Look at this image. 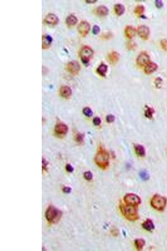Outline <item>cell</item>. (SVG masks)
Masks as SVG:
<instances>
[{"label": "cell", "mask_w": 167, "mask_h": 251, "mask_svg": "<svg viewBox=\"0 0 167 251\" xmlns=\"http://www.w3.org/2000/svg\"><path fill=\"white\" fill-rule=\"evenodd\" d=\"M158 66L155 63L153 62H149L145 65L144 71L146 74L150 75L152 74L157 69Z\"/></svg>", "instance_id": "cell-14"}, {"label": "cell", "mask_w": 167, "mask_h": 251, "mask_svg": "<svg viewBox=\"0 0 167 251\" xmlns=\"http://www.w3.org/2000/svg\"><path fill=\"white\" fill-rule=\"evenodd\" d=\"M96 14L99 16H105L108 14V8L104 6H100L96 8Z\"/></svg>", "instance_id": "cell-19"}, {"label": "cell", "mask_w": 167, "mask_h": 251, "mask_svg": "<svg viewBox=\"0 0 167 251\" xmlns=\"http://www.w3.org/2000/svg\"><path fill=\"white\" fill-rule=\"evenodd\" d=\"M48 165V163L45 159L42 160V168L44 170H47V166Z\"/></svg>", "instance_id": "cell-38"}, {"label": "cell", "mask_w": 167, "mask_h": 251, "mask_svg": "<svg viewBox=\"0 0 167 251\" xmlns=\"http://www.w3.org/2000/svg\"><path fill=\"white\" fill-rule=\"evenodd\" d=\"M60 93L61 96L64 98H68L71 96L72 91L69 87L63 86L60 88Z\"/></svg>", "instance_id": "cell-15"}, {"label": "cell", "mask_w": 167, "mask_h": 251, "mask_svg": "<svg viewBox=\"0 0 167 251\" xmlns=\"http://www.w3.org/2000/svg\"><path fill=\"white\" fill-rule=\"evenodd\" d=\"M100 32V28L97 25H94L92 29V32L94 35H96Z\"/></svg>", "instance_id": "cell-35"}, {"label": "cell", "mask_w": 167, "mask_h": 251, "mask_svg": "<svg viewBox=\"0 0 167 251\" xmlns=\"http://www.w3.org/2000/svg\"><path fill=\"white\" fill-rule=\"evenodd\" d=\"M161 44L162 48L165 51H167V40L163 39L162 40L161 42Z\"/></svg>", "instance_id": "cell-32"}, {"label": "cell", "mask_w": 167, "mask_h": 251, "mask_svg": "<svg viewBox=\"0 0 167 251\" xmlns=\"http://www.w3.org/2000/svg\"><path fill=\"white\" fill-rule=\"evenodd\" d=\"M149 56L146 52H142L138 55L137 59L136 62L137 65L143 67L146 65L149 62Z\"/></svg>", "instance_id": "cell-10"}, {"label": "cell", "mask_w": 167, "mask_h": 251, "mask_svg": "<svg viewBox=\"0 0 167 251\" xmlns=\"http://www.w3.org/2000/svg\"><path fill=\"white\" fill-rule=\"evenodd\" d=\"M93 124H94V125L96 126H99V125L101 124V120L99 117H96L94 118L93 120Z\"/></svg>", "instance_id": "cell-34"}, {"label": "cell", "mask_w": 167, "mask_h": 251, "mask_svg": "<svg viewBox=\"0 0 167 251\" xmlns=\"http://www.w3.org/2000/svg\"><path fill=\"white\" fill-rule=\"evenodd\" d=\"M145 242L142 239H136L135 241V244L137 250L141 251L145 245Z\"/></svg>", "instance_id": "cell-24"}, {"label": "cell", "mask_w": 167, "mask_h": 251, "mask_svg": "<svg viewBox=\"0 0 167 251\" xmlns=\"http://www.w3.org/2000/svg\"><path fill=\"white\" fill-rule=\"evenodd\" d=\"M140 176L141 178L144 180H147L149 179V175L145 170H143L140 173Z\"/></svg>", "instance_id": "cell-27"}, {"label": "cell", "mask_w": 167, "mask_h": 251, "mask_svg": "<svg viewBox=\"0 0 167 251\" xmlns=\"http://www.w3.org/2000/svg\"><path fill=\"white\" fill-rule=\"evenodd\" d=\"M83 112V114L86 116L91 117L93 115V111L89 108L86 107L84 109Z\"/></svg>", "instance_id": "cell-28"}, {"label": "cell", "mask_w": 167, "mask_h": 251, "mask_svg": "<svg viewBox=\"0 0 167 251\" xmlns=\"http://www.w3.org/2000/svg\"><path fill=\"white\" fill-rule=\"evenodd\" d=\"M52 42V37L49 35H44L42 36V49H48L51 46Z\"/></svg>", "instance_id": "cell-13"}, {"label": "cell", "mask_w": 167, "mask_h": 251, "mask_svg": "<svg viewBox=\"0 0 167 251\" xmlns=\"http://www.w3.org/2000/svg\"><path fill=\"white\" fill-rule=\"evenodd\" d=\"M86 2L88 4H93L96 2V1H86Z\"/></svg>", "instance_id": "cell-41"}, {"label": "cell", "mask_w": 167, "mask_h": 251, "mask_svg": "<svg viewBox=\"0 0 167 251\" xmlns=\"http://www.w3.org/2000/svg\"><path fill=\"white\" fill-rule=\"evenodd\" d=\"M144 11V7L142 6V5H139L135 8L134 10V12L136 15H137V16H141V15H142Z\"/></svg>", "instance_id": "cell-26"}, {"label": "cell", "mask_w": 167, "mask_h": 251, "mask_svg": "<svg viewBox=\"0 0 167 251\" xmlns=\"http://www.w3.org/2000/svg\"><path fill=\"white\" fill-rule=\"evenodd\" d=\"M62 216V210L54 205H49L45 212L46 219L49 222L52 224L59 222Z\"/></svg>", "instance_id": "cell-2"}, {"label": "cell", "mask_w": 167, "mask_h": 251, "mask_svg": "<svg viewBox=\"0 0 167 251\" xmlns=\"http://www.w3.org/2000/svg\"><path fill=\"white\" fill-rule=\"evenodd\" d=\"M145 116L147 118L151 119L152 118L153 114H154L155 111L150 107L148 106H145Z\"/></svg>", "instance_id": "cell-25"}, {"label": "cell", "mask_w": 167, "mask_h": 251, "mask_svg": "<svg viewBox=\"0 0 167 251\" xmlns=\"http://www.w3.org/2000/svg\"><path fill=\"white\" fill-rule=\"evenodd\" d=\"M162 82V79L161 78H160V77H158V78H156V79L155 80V84L156 86L158 88H160L161 86Z\"/></svg>", "instance_id": "cell-31"}, {"label": "cell", "mask_w": 167, "mask_h": 251, "mask_svg": "<svg viewBox=\"0 0 167 251\" xmlns=\"http://www.w3.org/2000/svg\"><path fill=\"white\" fill-rule=\"evenodd\" d=\"M78 32L79 34L85 37L88 35L89 32L90 30V26L89 23L86 21H82L80 22L77 27Z\"/></svg>", "instance_id": "cell-8"}, {"label": "cell", "mask_w": 167, "mask_h": 251, "mask_svg": "<svg viewBox=\"0 0 167 251\" xmlns=\"http://www.w3.org/2000/svg\"><path fill=\"white\" fill-rule=\"evenodd\" d=\"M84 178L87 180H91L93 178V175L90 171H87L84 172Z\"/></svg>", "instance_id": "cell-29"}, {"label": "cell", "mask_w": 167, "mask_h": 251, "mask_svg": "<svg viewBox=\"0 0 167 251\" xmlns=\"http://www.w3.org/2000/svg\"><path fill=\"white\" fill-rule=\"evenodd\" d=\"M68 127L66 124L62 122L58 123L54 127V132L59 136H64L67 134Z\"/></svg>", "instance_id": "cell-9"}, {"label": "cell", "mask_w": 167, "mask_h": 251, "mask_svg": "<svg viewBox=\"0 0 167 251\" xmlns=\"http://www.w3.org/2000/svg\"><path fill=\"white\" fill-rule=\"evenodd\" d=\"M71 189L69 187H65L63 189V190L65 192H69L71 191Z\"/></svg>", "instance_id": "cell-40"}, {"label": "cell", "mask_w": 167, "mask_h": 251, "mask_svg": "<svg viewBox=\"0 0 167 251\" xmlns=\"http://www.w3.org/2000/svg\"><path fill=\"white\" fill-rule=\"evenodd\" d=\"M120 209L124 216L128 220L135 221L139 219V216L136 207L122 204L120 205Z\"/></svg>", "instance_id": "cell-3"}, {"label": "cell", "mask_w": 167, "mask_h": 251, "mask_svg": "<svg viewBox=\"0 0 167 251\" xmlns=\"http://www.w3.org/2000/svg\"><path fill=\"white\" fill-rule=\"evenodd\" d=\"M125 32L126 36L129 39H132L135 37V35L136 31L135 29L132 27L128 26L126 27Z\"/></svg>", "instance_id": "cell-18"}, {"label": "cell", "mask_w": 167, "mask_h": 251, "mask_svg": "<svg viewBox=\"0 0 167 251\" xmlns=\"http://www.w3.org/2000/svg\"><path fill=\"white\" fill-rule=\"evenodd\" d=\"M124 201L126 205L137 207L140 204L141 199L137 195L129 193L124 197Z\"/></svg>", "instance_id": "cell-5"}, {"label": "cell", "mask_w": 167, "mask_h": 251, "mask_svg": "<svg viewBox=\"0 0 167 251\" xmlns=\"http://www.w3.org/2000/svg\"><path fill=\"white\" fill-rule=\"evenodd\" d=\"M114 12L117 15L121 16L123 14L125 11L124 6L121 4H117L114 7Z\"/></svg>", "instance_id": "cell-23"}, {"label": "cell", "mask_w": 167, "mask_h": 251, "mask_svg": "<svg viewBox=\"0 0 167 251\" xmlns=\"http://www.w3.org/2000/svg\"><path fill=\"white\" fill-rule=\"evenodd\" d=\"M66 69L72 75H76L80 71L81 66L77 61H72L68 62L66 65Z\"/></svg>", "instance_id": "cell-7"}, {"label": "cell", "mask_w": 167, "mask_h": 251, "mask_svg": "<svg viewBox=\"0 0 167 251\" xmlns=\"http://www.w3.org/2000/svg\"><path fill=\"white\" fill-rule=\"evenodd\" d=\"M75 140L77 142L81 143L83 142L84 136L81 133H78L75 137Z\"/></svg>", "instance_id": "cell-30"}, {"label": "cell", "mask_w": 167, "mask_h": 251, "mask_svg": "<svg viewBox=\"0 0 167 251\" xmlns=\"http://www.w3.org/2000/svg\"><path fill=\"white\" fill-rule=\"evenodd\" d=\"M109 159L108 152L103 147L100 146L94 158L96 165L102 170H106L109 165Z\"/></svg>", "instance_id": "cell-1"}, {"label": "cell", "mask_w": 167, "mask_h": 251, "mask_svg": "<svg viewBox=\"0 0 167 251\" xmlns=\"http://www.w3.org/2000/svg\"><path fill=\"white\" fill-rule=\"evenodd\" d=\"M119 59V54L117 52L114 51L108 55V60L111 64H115L118 62Z\"/></svg>", "instance_id": "cell-17"}, {"label": "cell", "mask_w": 167, "mask_h": 251, "mask_svg": "<svg viewBox=\"0 0 167 251\" xmlns=\"http://www.w3.org/2000/svg\"><path fill=\"white\" fill-rule=\"evenodd\" d=\"M78 22V20L74 15H70L66 18V23L69 26H73L76 25Z\"/></svg>", "instance_id": "cell-22"}, {"label": "cell", "mask_w": 167, "mask_h": 251, "mask_svg": "<svg viewBox=\"0 0 167 251\" xmlns=\"http://www.w3.org/2000/svg\"><path fill=\"white\" fill-rule=\"evenodd\" d=\"M134 149L136 154L139 157H144L145 155V148L141 145H135Z\"/></svg>", "instance_id": "cell-20"}, {"label": "cell", "mask_w": 167, "mask_h": 251, "mask_svg": "<svg viewBox=\"0 0 167 251\" xmlns=\"http://www.w3.org/2000/svg\"><path fill=\"white\" fill-rule=\"evenodd\" d=\"M44 22L48 25L54 26L58 24L59 20L56 15L51 13L46 16L44 19Z\"/></svg>", "instance_id": "cell-12"}, {"label": "cell", "mask_w": 167, "mask_h": 251, "mask_svg": "<svg viewBox=\"0 0 167 251\" xmlns=\"http://www.w3.org/2000/svg\"><path fill=\"white\" fill-rule=\"evenodd\" d=\"M128 47L129 48V49H132L133 48L135 47V45L134 43H130L128 44Z\"/></svg>", "instance_id": "cell-39"}, {"label": "cell", "mask_w": 167, "mask_h": 251, "mask_svg": "<svg viewBox=\"0 0 167 251\" xmlns=\"http://www.w3.org/2000/svg\"><path fill=\"white\" fill-rule=\"evenodd\" d=\"M142 226L144 229L148 231H152L155 229L154 224L150 219H147L144 222Z\"/></svg>", "instance_id": "cell-16"}, {"label": "cell", "mask_w": 167, "mask_h": 251, "mask_svg": "<svg viewBox=\"0 0 167 251\" xmlns=\"http://www.w3.org/2000/svg\"><path fill=\"white\" fill-rule=\"evenodd\" d=\"M155 5L157 7L159 8V9L162 7L163 6L162 1H161V0L155 1Z\"/></svg>", "instance_id": "cell-36"}, {"label": "cell", "mask_w": 167, "mask_h": 251, "mask_svg": "<svg viewBox=\"0 0 167 251\" xmlns=\"http://www.w3.org/2000/svg\"><path fill=\"white\" fill-rule=\"evenodd\" d=\"M93 51L90 47L84 46L80 52V57L84 64H88L93 56Z\"/></svg>", "instance_id": "cell-6"}, {"label": "cell", "mask_w": 167, "mask_h": 251, "mask_svg": "<svg viewBox=\"0 0 167 251\" xmlns=\"http://www.w3.org/2000/svg\"><path fill=\"white\" fill-rule=\"evenodd\" d=\"M151 205L154 209L161 211L163 210L166 205L167 200L165 197L155 195L151 200Z\"/></svg>", "instance_id": "cell-4"}, {"label": "cell", "mask_w": 167, "mask_h": 251, "mask_svg": "<svg viewBox=\"0 0 167 251\" xmlns=\"http://www.w3.org/2000/svg\"><path fill=\"white\" fill-rule=\"evenodd\" d=\"M115 120V117L113 115L110 114L107 116L106 117L107 122L109 123L113 122Z\"/></svg>", "instance_id": "cell-33"}, {"label": "cell", "mask_w": 167, "mask_h": 251, "mask_svg": "<svg viewBox=\"0 0 167 251\" xmlns=\"http://www.w3.org/2000/svg\"><path fill=\"white\" fill-rule=\"evenodd\" d=\"M108 67L106 64H101L96 69V72L100 76L105 77L107 71Z\"/></svg>", "instance_id": "cell-21"}, {"label": "cell", "mask_w": 167, "mask_h": 251, "mask_svg": "<svg viewBox=\"0 0 167 251\" xmlns=\"http://www.w3.org/2000/svg\"><path fill=\"white\" fill-rule=\"evenodd\" d=\"M137 32L139 36L144 39L147 40L150 35V29L149 27L145 25H141L138 28Z\"/></svg>", "instance_id": "cell-11"}, {"label": "cell", "mask_w": 167, "mask_h": 251, "mask_svg": "<svg viewBox=\"0 0 167 251\" xmlns=\"http://www.w3.org/2000/svg\"><path fill=\"white\" fill-rule=\"evenodd\" d=\"M66 170L69 172H72L73 171V170H74V168H73L72 166L71 165H70V164H67V165H66Z\"/></svg>", "instance_id": "cell-37"}]
</instances>
